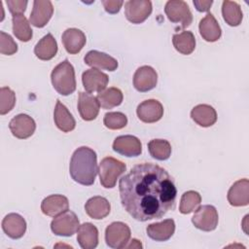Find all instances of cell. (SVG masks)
<instances>
[{"label":"cell","instance_id":"obj_41","mask_svg":"<svg viewBox=\"0 0 249 249\" xmlns=\"http://www.w3.org/2000/svg\"><path fill=\"white\" fill-rule=\"evenodd\" d=\"M125 248H142V244L137 239H132L128 245H125Z\"/></svg>","mask_w":249,"mask_h":249},{"label":"cell","instance_id":"obj_35","mask_svg":"<svg viewBox=\"0 0 249 249\" xmlns=\"http://www.w3.org/2000/svg\"><path fill=\"white\" fill-rule=\"evenodd\" d=\"M16 104V94L8 87L0 89V114L5 115L9 113Z\"/></svg>","mask_w":249,"mask_h":249},{"label":"cell","instance_id":"obj_32","mask_svg":"<svg viewBox=\"0 0 249 249\" xmlns=\"http://www.w3.org/2000/svg\"><path fill=\"white\" fill-rule=\"evenodd\" d=\"M222 15L225 21L231 26H237L242 20L240 6L234 1H224L222 5Z\"/></svg>","mask_w":249,"mask_h":249},{"label":"cell","instance_id":"obj_7","mask_svg":"<svg viewBox=\"0 0 249 249\" xmlns=\"http://www.w3.org/2000/svg\"><path fill=\"white\" fill-rule=\"evenodd\" d=\"M130 238V229L123 222L110 224L105 231V241L111 248H124Z\"/></svg>","mask_w":249,"mask_h":249},{"label":"cell","instance_id":"obj_6","mask_svg":"<svg viewBox=\"0 0 249 249\" xmlns=\"http://www.w3.org/2000/svg\"><path fill=\"white\" fill-rule=\"evenodd\" d=\"M165 15L168 19L174 23H181L182 28L188 27L193 21L192 12L185 1L170 0L164 7Z\"/></svg>","mask_w":249,"mask_h":249},{"label":"cell","instance_id":"obj_26","mask_svg":"<svg viewBox=\"0 0 249 249\" xmlns=\"http://www.w3.org/2000/svg\"><path fill=\"white\" fill-rule=\"evenodd\" d=\"M77 240L83 249H93L98 244V231L91 223H84L78 229Z\"/></svg>","mask_w":249,"mask_h":249},{"label":"cell","instance_id":"obj_10","mask_svg":"<svg viewBox=\"0 0 249 249\" xmlns=\"http://www.w3.org/2000/svg\"><path fill=\"white\" fill-rule=\"evenodd\" d=\"M9 128L15 137L18 139H26L34 133L36 124L30 116L19 114L11 120Z\"/></svg>","mask_w":249,"mask_h":249},{"label":"cell","instance_id":"obj_19","mask_svg":"<svg viewBox=\"0 0 249 249\" xmlns=\"http://www.w3.org/2000/svg\"><path fill=\"white\" fill-rule=\"evenodd\" d=\"M61 41L67 53L76 54L84 48L87 39L84 32L80 29L68 28L63 32Z\"/></svg>","mask_w":249,"mask_h":249},{"label":"cell","instance_id":"obj_27","mask_svg":"<svg viewBox=\"0 0 249 249\" xmlns=\"http://www.w3.org/2000/svg\"><path fill=\"white\" fill-rule=\"evenodd\" d=\"M54 124L58 129L63 132L72 131L76 126V122L68 109L59 100L56 101L53 112Z\"/></svg>","mask_w":249,"mask_h":249},{"label":"cell","instance_id":"obj_34","mask_svg":"<svg viewBox=\"0 0 249 249\" xmlns=\"http://www.w3.org/2000/svg\"><path fill=\"white\" fill-rule=\"evenodd\" d=\"M201 202V196L197 192L188 191L182 195L179 211L182 214H189L195 211Z\"/></svg>","mask_w":249,"mask_h":249},{"label":"cell","instance_id":"obj_40","mask_svg":"<svg viewBox=\"0 0 249 249\" xmlns=\"http://www.w3.org/2000/svg\"><path fill=\"white\" fill-rule=\"evenodd\" d=\"M213 1L212 0H195L194 1V5L196 7V9L198 12H207L209 11L211 5H212Z\"/></svg>","mask_w":249,"mask_h":249},{"label":"cell","instance_id":"obj_38","mask_svg":"<svg viewBox=\"0 0 249 249\" xmlns=\"http://www.w3.org/2000/svg\"><path fill=\"white\" fill-rule=\"evenodd\" d=\"M6 3L9 11L13 14V16L18 14H23L27 6V1L25 0H7Z\"/></svg>","mask_w":249,"mask_h":249},{"label":"cell","instance_id":"obj_11","mask_svg":"<svg viewBox=\"0 0 249 249\" xmlns=\"http://www.w3.org/2000/svg\"><path fill=\"white\" fill-rule=\"evenodd\" d=\"M157 82L158 75L156 70L148 65L139 67L133 76V86L140 92L153 89L157 86Z\"/></svg>","mask_w":249,"mask_h":249},{"label":"cell","instance_id":"obj_31","mask_svg":"<svg viewBox=\"0 0 249 249\" xmlns=\"http://www.w3.org/2000/svg\"><path fill=\"white\" fill-rule=\"evenodd\" d=\"M12 21L15 36L22 42H28L32 38V29L23 14L14 15Z\"/></svg>","mask_w":249,"mask_h":249},{"label":"cell","instance_id":"obj_30","mask_svg":"<svg viewBox=\"0 0 249 249\" xmlns=\"http://www.w3.org/2000/svg\"><path fill=\"white\" fill-rule=\"evenodd\" d=\"M123 92L117 88H109L100 91L96 98L100 106L104 109H112L119 106L123 101Z\"/></svg>","mask_w":249,"mask_h":249},{"label":"cell","instance_id":"obj_28","mask_svg":"<svg viewBox=\"0 0 249 249\" xmlns=\"http://www.w3.org/2000/svg\"><path fill=\"white\" fill-rule=\"evenodd\" d=\"M34 53L39 59L50 60L57 53V43L51 33L45 35L35 46Z\"/></svg>","mask_w":249,"mask_h":249},{"label":"cell","instance_id":"obj_9","mask_svg":"<svg viewBox=\"0 0 249 249\" xmlns=\"http://www.w3.org/2000/svg\"><path fill=\"white\" fill-rule=\"evenodd\" d=\"M152 13V2L149 0H129L124 4V15L127 20L138 24L148 18Z\"/></svg>","mask_w":249,"mask_h":249},{"label":"cell","instance_id":"obj_17","mask_svg":"<svg viewBox=\"0 0 249 249\" xmlns=\"http://www.w3.org/2000/svg\"><path fill=\"white\" fill-rule=\"evenodd\" d=\"M2 229L9 237L18 239L25 233L26 222L20 215L17 213H10L3 219Z\"/></svg>","mask_w":249,"mask_h":249},{"label":"cell","instance_id":"obj_25","mask_svg":"<svg viewBox=\"0 0 249 249\" xmlns=\"http://www.w3.org/2000/svg\"><path fill=\"white\" fill-rule=\"evenodd\" d=\"M110 203L103 196L90 197L85 204V210L87 214L95 220L105 218L110 213Z\"/></svg>","mask_w":249,"mask_h":249},{"label":"cell","instance_id":"obj_4","mask_svg":"<svg viewBox=\"0 0 249 249\" xmlns=\"http://www.w3.org/2000/svg\"><path fill=\"white\" fill-rule=\"evenodd\" d=\"M125 164L112 157L104 158L98 168L100 183L104 188H114L118 178L125 171Z\"/></svg>","mask_w":249,"mask_h":249},{"label":"cell","instance_id":"obj_33","mask_svg":"<svg viewBox=\"0 0 249 249\" xmlns=\"http://www.w3.org/2000/svg\"><path fill=\"white\" fill-rule=\"evenodd\" d=\"M150 155L159 160H165L171 155V145L164 139H153L148 143Z\"/></svg>","mask_w":249,"mask_h":249},{"label":"cell","instance_id":"obj_12","mask_svg":"<svg viewBox=\"0 0 249 249\" xmlns=\"http://www.w3.org/2000/svg\"><path fill=\"white\" fill-rule=\"evenodd\" d=\"M53 13V7L49 0H35L33 9L29 17V21L35 27H44L51 19Z\"/></svg>","mask_w":249,"mask_h":249},{"label":"cell","instance_id":"obj_22","mask_svg":"<svg viewBox=\"0 0 249 249\" xmlns=\"http://www.w3.org/2000/svg\"><path fill=\"white\" fill-rule=\"evenodd\" d=\"M69 202L66 196L61 195H52L43 199L41 203L42 212L51 217L57 216L58 214L68 210Z\"/></svg>","mask_w":249,"mask_h":249},{"label":"cell","instance_id":"obj_13","mask_svg":"<svg viewBox=\"0 0 249 249\" xmlns=\"http://www.w3.org/2000/svg\"><path fill=\"white\" fill-rule=\"evenodd\" d=\"M139 120L144 123H156L160 121L163 115V107L161 103L156 99H148L140 103L136 109Z\"/></svg>","mask_w":249,"mask_h":249},{"label":"cell","instance_id":"obj_3","mask_svg":"<svg viewBox=\"0 0 249 249\" xmlns=\"http://www.w3.org/2000/svg\"><path fill=\"white\" fill-rule=\"evenodd\" d=\"M51 80L54 89L62 95H69L76 89L74 67L67 59L53 68L51 74Z\"/></svg>","mask_w":249,"mask_h":249},{"label":"cell","instance_id":"obj_15","mask_svg":"<svg viewBox=\"0 0 249 249\" xmlns=\"http://www.w3.org/2000/svg\"><path fill=\"white\" fill-rule=\"evenodd\" d=\"M82 82L85 89L88 92H100L105 89L109 82V78L105 73L101 72L100 70L92 68L86 70L83 73Z\"/></svg>","mask_w":249,"mask_h":249},{"label":"cell","instance_id":"obj_24","mask_svg":"<svg viewBox=\"0 0 249 249\" xmlns=\"http://www.w3.org/2000/svg\"><path fill=\"white\" fill-rule=\"evenodd\" d=\"M191 117L198 125L208 127L213 125L217 121V113L215 109L207 104H199L193 108Z\"/></svg>","mask_w":249,"mask_h":249},{"label":"cell","instance_id":"obj_37","mask_svg":"<svg viewBox=\"0 0 249 249\" xmlns=\"http://www.w3.org/2000/svg\"><path fill=\"white\" fill-rule=\"evenodd\" d=\"M18 52V45L14 39L4 31H0V53L12 55Z\"/></svg>","mask_w":249,"mask_h":249},{"label":"cell","instance_id":"obj_16","mask_svg":"<svg viewBox=\"0 0 249 249\" xmlns=\"http://www.w3.org/2000/svg\"><path fill=\"white\" fill-rule=\"evenodd\" d=\"M100 104L95 96L89 92H79L78 110L80 116L85 121L94 120L99 113Z\"/></svg>","mask_w":249,"mask_h":249},{"label":"cell","instance_id":"obj_8","mask_svg":"<svg viewBox=\"0 0 249 249\" xmlns=\"http://www.w3.org/2000/svg\"><path fill=\"white\" fill-rule=\"evenodd\" d=\"M218 212L213 205H202L198 207L193 218L192 223L194 226L203 231H214L218 225Z\"/></svg>","mask_w":249,"mask_h":249},{"label":"cell","instance_id":"obj_20","mask_svg":"<svg viewBox=\"0 0 249 249\" xmlns=\"http://www.w3.org/2000/svg\"><path fill=\"white\" fill-rule=\"evenodd\" d=\"M86 64L95 69H104L108 71H114L118 67V61L105 53L98 51H89L84 57Z\"/></svg>","mask_w":249,"mask_h":249},{"label":"cell","instance_id":"obj_39","mask_svg":"<svg viewBox=\"0 0 249 249\" xmlns=\"http://www.w3.org/2000/svg\"><path fill=\"white\" fill-rule=\"evenodd\" d=\"M102 4L104 9L109 14H117L122 8L124 2L121 0H103Z\"/></svg>","mask_w":249,"mask_h":249},{"label":"cell","instance_id":"obj_23","mask_svg":"<svg viewBox=\"0 0 249 249\" xmlns=\"http://www.w3.org/2000/svg\"><path fill=\"white\" fill-rule=\"evenodd\" d=\"M199 33L201 37L207 42H215L220 39L222 30L217 22L214 16L208 13L200 21H199Z\"/></svg>","mask_w":249,"mask_h":249},{"label":"cell","instance_id":"obj_5","mask_svg":"<svg viewBox=\"0 0 249 249\" xmlns=\"http://www.w3.org/2000/svg\"><path fill=\"white\" fill-rule=\"evenodd\" d=\"M79 219L77 215L70 210H66L55 216L51 223L52 231L60 236H71L79 229Z\"/></svg>","mask_w":249,"mask_h":249},{"label":"cell","instance_id":"obj_1","mask_svg":"<svg viewBox=\"0 0 249 249\" xmlns=\"http://www.w3.org/2000/svg\"><path fill=\"white\" fill-rule=\"evenodd\" d=\"M120 197L125 211L137 221L163 217L175 205L177 190L173 178L154 163L134 165L120 179Z\"/></svg>","mask_w":249,"mask_h":249},{"label":"cell","instance_id":"obj_29","mask_svg":"<svg viewBox=\"0 0 249 249\" xmlns=\"http://www.w3.org/2000/svg\"><path fill=\"white\" fill-rule=\"evenodd\" d=\"M172 43L176 51L182 54H190L196 48V39L191 31H182L174 34Z\"/></svg>","mask_w":249,"mask_h":249},{"label":"cell","instance_id":"obj_14","mask_svg":"<svg viewBox=\"0 0 249 249\" xmlns=\"http://www.w3.org/2000/svg\"><path fill=\"white\" fill-rule=\"evenodd\" d=\"M113 150L125 157H137L142 152V145L135 136L122 135L114 140Z\"/></svg>","mask_w":249,"mask_h":249},{"label":"cell","instance_id":"obj_2","mask_svg":"<svg viewBox=\"0 0 249 249\" xmlns=\"http://www.w3.org/2000/svg\"><path fill=\"white\" fill-rule=\"evenodd\" d=\"M69 172L75 182L85 186L92 185L98 172L96 153L86 146L78 148L72 155Z\"/></svg>","mask_w":249,"mask_h":249},{"label":"cell","instance_id":"obj_21","mask_svg":"<svg viewBox=\"0 0 249 249\" xmlns=\"http://www.w3.org/2000/svg\"><path fill=\"white\" fill-rule=\"evenodd\" d=\"M147 234L156 241L168 240L175 231V223L172 219H166L160 223H154L147 227Z\"/></svg>","mask_w":249,"mask_h":249},{"label":"cell","instance_id":"obj_18","mask_svg":"<svg viewBox=\"0 0 249 249\" xmlns=\"http://www.w3.org/2000/svg\"><path fill=\"white\" fill-rule=\"evenodd\" d=\"M228 200L232 206H245L249 203V181L241 179L236 181L228 192Z\"/></svg>","mask_w":249,"mask_h":249},{"label":"cell","instance_id":"obj_36","mask_svg":"<svg viewBox=\"0 0 249 249\" xmlns=\"http://www.w3.org/2000/svg\"><path fill=\"white\" fill-rule=\"evenodd\" d=\"M103 123L109 129H121L126 125L127 118L121 112H109L105 114Z\"/></svg>","mask_w":249,"mask_h":249}]
</instances>
